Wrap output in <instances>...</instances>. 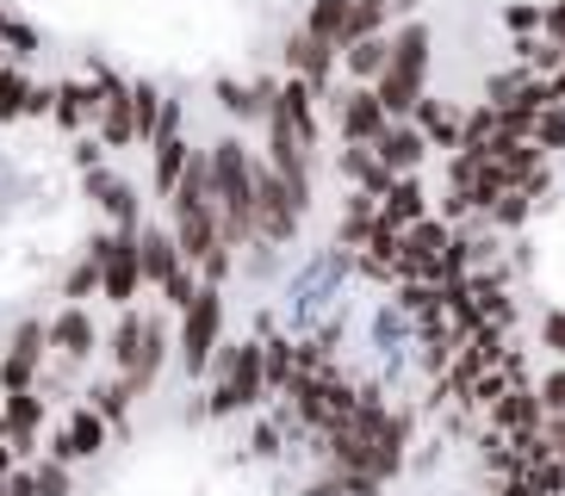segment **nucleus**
<instances>
[{
    "instance_id": "nucleus-1",
    "label": "nucleus",
    "mask_w": 565,
    "mask_h": 496,
    "mask_svg": "<svg viewBox=\"0 0 565 496\" xmlns=\"http://www.w3.org/2000/svg\"><path fill=\"white\" fill-rule=\"evenodd\" d=\"M255 155L236 137L212 149V198H217V224H224V242H255L262 224H255Z\"/></svg>"
},
{
    "instance_id": "nucleus-2",
    "label": "nucleus",
    "mask_w": 565,
    "mask_h": 496,
    "mask_svg": "<svg viewBox=\"0 0 565 496\" xmlns=\"http://www.w3.org/2000/svg\"><path fill=\"white\" fill-rule=\"evenodd\" d=\"M423 75H429V25H404L392 37V63L373 82V94H380L385 112H416L423 106Z\"/></svg>"
},
{
    "instance_id": "nucleus-3",
    "label": "nucleus",
    "mask_w": 565,
    "mask_h": 496,
    "mask_svg": "<svg viewBox=\"0 0 565 496\" xmlns=\"http://www.w3.org/2000/svg\"><path fill=\"white\" fill-rule=\"evenodd\" d=\"M267 391V347L262 342H236L217 354V379H212V410H249Z\"/></svg>"
},
{
    "instance_id": "nucleus-4",
    "label": "nucleus",
    "mask_w": 565,
    "mask_h": 496,
    "mask_svg": "<svg viewBox=\"0 0 565 496\" xmlns=\"http://www.w3.org/2000/svg\"><path fill=\"white\" fill-rule=\"evenodd\" d=\"M217 330H224V298H217V285H200V298L181 311V366L186 373H205L212 366Z\"/></svg>"
},
{
    "instance_id": "nucleus-5",
    "label": "nucleus",
    "mask_w": 565,
    "mask_h": 496,
    "mask_svg": "<svg viewBox=\"0 0 565 496\" xmlns=\"http://www.w3.org/2000/svg\"><path fill=\"white\" fill-rule=\"evenodd\" d=\"M299 217H305V198L262 162V168H255V224H262V236H267V242H292Z\"/></svg>"
},
{
    "instance_id": "nucleus-6",
    "label": "nucleus",
    "mask_w": 565,
    "mask_h": 496,
    "mask_svg": "<svg viewBox=\"0 0 565 496\" xmlns=\"http://www.w3.org/2000/svg\"><path fill=\"white\" fill-rule=\"evenodd\" d=\"M94 261H100V292L113 298V304H131L137 285H143L137 236H106V242H94Z\"/></svg>"
},
{
    "instance_id": "nucleus-7",
    "label": "nucleus",
    "mask_w": 565,
    "mask_h": 496,
    "mask_svg": "<svg viewBox=\"0 0 565 496\" xmlns=\"http://www.w3.org/2000/svg\"><path fill=\"white\" fill-rule=\"evenodd\" d=\"M51 347V330H38V323H19L13 347H7V360H0V385L7 391H32V373H38V354Z\"/></svg>"
},
{
    "instance_id": "nucleus-8",
    "label": "nucleus",
    "mask_w": 565,
    "mask_h": 496,
    "mask_svg": "<svg viewBox=\"0 0 565 496\" xmlns=\"http://www.w3.org/2000/svg\"><path fill=\"white\" fill-rule=\"evenodd\" d=\"M137 255H143V285H156V292H162V285L186 267L174 230H137Z\"/></svg>"
},
{
    "instance_id": "nucleus-9",
    "label": "nucleus",
    "mask_w": 565,
    "mask_h": 496,
    "mask_svg": "<svg viewBox=\"0 0 565 496\" xmlns=\"http://www.w3.org/2000/svg\"><path fill=\"white\" fill-rule=\"evenodd\" d=\"M385 118H392V112L380 106V94H373V87H354L349 106H342V137H349V143H380Z\"/></svg>"
},
{
    "instance_id": "nucleus-10",
    "label": "nucleus",
    "mask_w": 565,
    "mask_h": 496,
    "mask_svg": "<svg viewBox=\"0 0 565 496\" xmlns=\"http://www.w3.org/2000/svg\"><path fill=\"white\" fill-rule=\"evenodd\" d=\"M423 149H429V137L416 131V125H392V131L373 143V155H380L385 174H398V181H404L411 168H423Z\"/></svg>"
},
{
    "instance_id": "nucleus-11",
    "label": "nucleus",
    "mask_w": 565,
    "mask_h": 496,
    "mask_svg": "<svg viewBox=\"0 0 565 496\" xmlns=\"http://www.w3.org/2000/svg\"><path fill=\"white\" fill-rule=\"evenodd\" d=\"M100 131L106 143H137V112H131V87L125 82L100 87Z\"/></svg>"
},
{
    "instance_id": "nucleus-12",
    "label": "nucleus",
    "mask_w": 565,
    "mask_h": 496,
    "mask_svg": "<svg viewBox=\"0 0 565 496\" xmlns=\"http://www.w3.org/2000/svg\"><path fill=\"white\" fill-rule=\"evenodd\" d=\"M349 19H354V0H311L305 32L323 37V44H342V50H349Z\"/></svg>"
},
{
    "instance_id": "nucleus-13",
    "label": "nucleus",
    "mask_w": 565,
    "mask_h": 496,
    "mask_svg": "<svg viewBox=\"0 0 565 496\" xmlns=\"http://www.w3.org/2000/svg\"><path fill=\"white\" fill-rule=\"evenodd\" d=\"M342 56V44H323V37H292V68H299V82H311V87H323L330 82V63Z\"/></svg>"
},
{
    "instance_id": "nucleus-14",
    "label": "nucleus",
    "mask_w": 565,
    "mask_h": 496,
    "mask_svg": "<svg viewBox=\"0 0 565 496\" xmlns=\"http://www.w3.org/2000/svg\"><path fill=\"white\" fill-rule=\"evenodd\" d=\"M87 186H94V198H100V212L118 224V236H131V224H137V193H131V186L113 181V174H94Z\"/></svg>"
},
{
    "instance_id": "nucleus-15",
    "label": "nucleus",
    "mask_w": 565,
    "mask_h": 496,
    "mask_svg": "<svg viewBox=\"0 0 565 496\" xmlns=\"http://www.w3.org/2000/svg\"><path fill=\"white\" fill-rule=\"evenodd\" d=\"M51 347H56V354H68V360L94 354V323H87V311H75V304H68V311L51 323Z\"/></svg>"
},
{
    "instance_id": "nucleus-16",
    "label": "nucleus",
    "mask_w": 565,
    "mask_h": 496,
    "mask_svg": "<svg viewBox=\"0 0 565 496\" xmlns=\"http://www.w3.org/2000/svg\"><path fill=\"white\" fill-rule=\"evenodd\" d=\"M87 453H100V416H87V410H75L68 416V429L56 434V460H87Z\"/></svg>"
},
{
    "instance_id": "nucleus-17",
    "label": "nucleus",
    "mask_w": 565,
    "mask_h": 496,
    "mask_svg": "<svg viewBox=\"0 0 565 496\" xmlns=\"http://www.w3.org/2000/svg\"><path fill=\"white\" fill-rule=\"evenodd\" d=\"M342 63H349V75L366 87V82H380V75H385V63H392V44H385V37H361V44L342 50Z\"/></svg>"
},
{
    "instance_id": "nucleus-18",
    "label": "nucleus",
    "mask_w": 565,
    "mask_h": 496,
    "mask_svg": "<svg viewBox=\"0 0 565 496\" xmlns=\"http://www.w3.org/2000/svg\"><path fill=\"white\" fill-rule=\"evenodd\" d=\"M385 224H392V230H411V224H423V186L411 181V174H404V181H392V193H385Z\"/></svg>"
},
{
    "instance_id": "nucleus-19",
    "label": "nucleus",
    "mask_w": 565,
    "mask_h": 496,
    "mask_svg": "<svg viewBox=\"0 0 565 496\" xmlns=\"http://www.w3.org/2000/svg\"><path fill=\"white\" fill-rule=\"evenodd\" d=\"M186 143L181 137H156V193L162 198H174V186H181V174H186Z\"/></svg>"
},
{
    "instance_id": "nucleus-20",
    "label": "nucleus",
    "mask_w": 565,
    "mask_h": 496,
    "mask_svg": "<svg viewBox=\"0 0 565 496\" xmlns=\"http://www.w3.org/2000/svg\"><path fill=\"white\" fill-rule=\"evenodd\" d=\"M38 397L32 391H7V434H19V446H32V434H38Z\"/></svg>"
},
{
    "instance_id": "nucleus-21",
    "label": "nucleus",
    "mask_w": 565,
    "mask_h": 496,
    "mask_svg": "<svg viewBox=\"0 0 565 496\" xmlns=\"http://www.w3.org/2000/svg\"><path fill=\"white\" fill-rule=\"evenodd\" d=\"M498 422H503V429H515V434H529L534 422H541V397H529V391L498 397Z\"/></svg>"
},
{
    "instance_id": "nucleus-22",
    "label": "nucleus",
    "mask_w": 565,
    "mask_h": 496,
    "mask_svg": "<svg viewBox=\"0 0 565 496\" xmlns=\"http://www.w3.org/2000/svg\"><path fill=\"white\" fill-rule=\"evenodd\" d=\"M131 112H137V137H156V131H162V112H168V106H162V94H156V87L137 82V87H131Z\"/></svg>"
},
{
    "instance_id": "nucleus-23",
    "label": "nucleus",
    "mask_w": 565,
    "mask_h": 496,
    "mask_svg": "<svg viewBox=\"0 0 565 496\" xmlns=\"http://www.w3.org/2000/svg\"><path fill=\"white\" fill-rule=\"evenodd\" d=\"M25 106H32V87L13 82V75H0V118H19Z\"/></svg>"
},
{
    "instance_id": "nucleus-24",
    "label": "nucleus",
    "mask_w": 565,
    "mask_h": 496,
    "mask_svg": "<svg viewBox=\"0 0 565 496\" xmlns=\"http://www.w3.org/2000/svg\"><path fill=\"white\" fill-rule=\"evenodd\" d=\"M416 112H423V131H429V137H454V112H448V106H429V99H423Z\"/></svg>"
},
{
    "instance_id": "nucleus-25",
    "label": "nucleus",
    "mask_w": 565,
    "mask_h": 496,
    "mask_svg": "<svg viewBox=\"0 0 565 496\" xmlns=\"http://www.w3.org/2000/svg\"><path fill=\"white\" fill-rule=\"evenodd\" d=\"M534 131H541V143H547V149H559L565 143V112H559V106L541 112V118H534Z\"/></svg>"
},
{
    "instance_id": "nucleus-26",
    "label": "nucleus",
    "mask_w": 565,
    "mask_h": 496,
    "mask_svg": "<svg viewBox=\"0 0 565 496\" xmlns=\"http://www.w3.org/2000/svg\"><path fill=\"white\" fill-rule=\"evenodd\" d=\"M32 490L38 496H68V472H63V465H44V472L32 478Z\"/></svg>"
},
{
    "instance_id": "nucleus-27",
    "label": "nucleus",
    "mask_w": 565,
    "mask_h": 496,
    "mask_svg": "<svg viewBox=\"0 0 565 496\" xmlns=\"http://www.w3.org/2000/svg\"><path fill=\"white\" fill-rule=\"evenodd\" d=\"M267 379H292V347L286 342L267 347Z\"/></svg>"
},
{
    "instance_id": "nucleus-28",
    "label": "nucleus",
    "mask_w": 565,
    "mask_h": 496,
    "mask_svg": "<svg viewBox=\"0 0 565 496\" xmlns=\"http://www.w3.org/2000/svg\"><path fill=\"white\" fill-rule=\"evenodd\" d=\"M541 403H547L553 416H565V373H553V379L541 385Z\"/></svg>"
},
{
    "instance_id": "nucleus-29",
    "label": "nucleus",
    "mask_w": 565,
    "mask_h": 496,
    "mask_svg": "<svg viewBox=\"0 0 565 496\" xmlns=\"http://www.w3.org/2000/svg\"><path fill=\"white\" fill-rule=\"evenodd\" d=\"M547 347H559V354H565V311L547 316Z\"/></svg>"
},
{
    "instance_id": "nucleus-30",
    "label": "nucleus",
    "mask_w": 565,
    "mask_h": 496,
    "mask_svg": "<svg viewBox=\"0 0 565 496\" xmlns=\"http://www.w3.org/2000/svg\"><path fill=\"white\" fill-rule=\"evenodd\" d=\"M547 32H553V37H559V44H565V0H559V7H553V13H547Z\"/></svg>"
},
{
    "instance_id": "nucleus-31",
    "label": "nucleus",
    "mask_w": 565,
    "mask_h": 496,
    "mask_svg": "<svg viewBox=\"0 0 565 496\" xmlns=\"http://www.w3.org/2000/svg\"><path fill=\"white\" fill-rule=\"evenodd\" d=\"M547 446H553V453H559V460H565V416H559V422H553V434H547Z\"/></svg>"
},
{
    "instance_id": "nucleus-32",
    "label": "nucleus",
    "mask_w": 565,
    "mask_h": 496,
    "mask_svg": "<svg viewBox=\"0 0 565 496\" xmlns=\"http://www.w3.org/2000/svg\"><path fill=\"white\" fill-rule=\"evenodd\" d=\"M0 32H7V13H0Z\"/></svg>"
}]
</instances>
